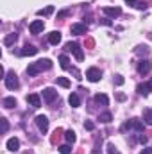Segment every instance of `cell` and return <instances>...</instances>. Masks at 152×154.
Here are the masks:
<instances>
[{"mask_svg": "<svg viewBox=\"0 0 152 154\" xmlns=\"http://www.w3.org/2000/svg\"><path fill=\"white\" fill-rule=\"evenodd\" d=\"M48 68H52V61H50V59H39V61H36V63L29 65L27 74H29V75H38L39 72L48 70Z\"/></svg>", "mask_w": 152, "mask_h": 154, "instance_id": "6da1fadb", "label": "cell"}, {"mask_svg": "<svg viewBox=\"0 0 152 154\" xmlns=\"http://www.w3.org/2000/svg\"><path fill=\"white\" fill-rule=\"evenodd\" d=\"M4 81H5V86L9 88V90H16L18 86H20V82H18V77L14 72H7L5 77H4Z\"/></svg>", "mask_w": 152, "mask_h": 154, "instance_id": "7a4b0ae2", "label": "cell"}, {"mask_svg": "<svg viewBox=\"0 0 152 154\" xmlns=\"http://www.w3.org/2000/svg\"><path fill=\"white\" fill-rule=\"evenodd\" d=\"M65 48H66L68 52H74V56L77 57V61H82V59H84L82 48H81V47H79L77 43H72V41H70V43H66V45H65Z\"/></svg>", "mask_w": 152, "mask_h": 154, "instance_id": "3957f363", "label": "cell"}, {"mask_svg": "<svg viewBox=\"0 0 152 154\" xmlns=\"http://www.w3.org/2000/svg\"><path fill=\"white\" fill-rule=\"evenodd\" d=\"M100 77H102V74H100L99 68H88V72H86V79H88V81H91V82H99Z\"/></svg>", "mask_w": 152, "mask_h": 154, "instance_id": "277c9868", "label": "cell"}, {"mask_svg": "<svg viewBox=\"0 0 152 154\" xmlns=\"http://www.w3.org/2000/svg\"><path fill=\"white\" fill-rule=\"evenodd\" d=\"M36 125H38V129L41 133H47L48 131V118L45 115H38L36 116Z\"/></svg>", "mask_w": 152, "mask_h": 154, "instance_id": "5b68a950", "label": "cell"}, {"mask_svg": "<svg viewBox=\"0 0 152 154\" xmlns=\"http://www.w3.org/2000/svg\"><path fill=\"white\" fill-rule=\"evenodd\" d=\"M149 72H150V61H149V59L138 61V74H140V75H147Z\"/></svg>", "mask_w": 152, "mask_h": 154, "instance_id": "8992f818", "label": "cell"}, {"mask_svg": "<svg viewBox=\"0 0 152 154\" xmlns=\"http://www.w3.org/2000/svg\"><path fill=\"white\" fill-rule=\"evenodd\" d=\"M43 99H45L47 102H54V100L57 99V91H56L54 88H45V90H43Z\"/></svg>", "mask_w": 152, "mask_h": 154, "instance_id": "52a82bcc", "label": "cell"}, {"mask_svg": "<svg viewBox=\"0 0 152 154\" xmlns=\"http://www.w3.org/2000/svg\"><path fill=\"white\" fill-rule=\"evenodd\" d=\"M43 29H45V23H43V20H34V22L29 25V31H31L32 34H39Z\"/></svg>", "mask_w": 152, "mask_h": 154, "instance_id": "ba28073f", "label": "cell"}, {"mask_svg": "<svg viewBox=\"0 0 152 154\" xmlns=\"http://www.w3.org/2000/svg\"><path fill=\"white\" fill-rule=\"evenodd\" d=\"M27 102H29L32 108H39V106H41V99H39L38 93H31V95H27Z\"/></svg>", "mask_w": 152, "mask_h": 154, "instance_id": "9c48e42d", "label": "cell"}, {"mask_svg": "<svg viewBox=\"0 0 152 154\" xmlns=\"http://www.w3.org/2000/svg\"><path fill=\"white\" fill-rule=\"evenodd\" d=\"M150 91H152V82H145V84H140L138 86V93L143 95V97H147Z\"/></svg>", "mask_w": 152, "mask_h": 154, "instance_id": "30bf717a", "label": "cell"}, {"mask_svg": "<svg viewBox=\"0 0 152 154\" xmlns=\"http://www.w3.org/2000/svg\"><path fill=\"white\" fill-rule=\"evenodd\" d=\"M20 54H22V56H34V54H38V48H36L34 45H25V47L20 50Z\"/></svg>", "mask_w": 152, "mask_h": 154, "instance_id": "8fae6325", "label": "cell"}, {"mask_svg": "<svg viewBox=\"0 0 152 154\" xmlns=\"http://www.w3.org/2000/svg\"><path fill=\"white\" fill-rule=\"evenodd\" d=\"M7 149H9L11 152H16V151L20 149V140H18V138H9V140H7Z\"/></svg>", "mask_w": 152, "mask_h": 154, "instance_id": "7c38bea8", "label": "cell"}, {"mask_svg": "<svg viewBox=\"0 0 152 154\" xmlns=\"http://www.w3.org/2000/svg\"><path fill=\"white\" fill-rule=\"evenodd\" d=\"M86 31H88L86 23H74L72 25V34H86Z\"/></svg>", "mask_w": 152, "mask_h": 154, "instance_id": "4fadbf2b", "label": "cell"}, {"mask_svg": "<svg viewBox=\"0 0 152 154\" xmlns=\"http://www.w3.org/2000/svg\"><path fill=\"white\" fill-rule=\"evenodd\" d=\"M61 41V32L59 31H52L50 34H48V43L50 45H57Z\"/></svg>", "mask_w": 152, "mask_h": 154, "instance_id": "5bb4252c", "label": "cell"}, {"mask_svg": "<svg viewBox=\"0 0 152 154\" xmlns=\"http://www.w3.org/2000/svg\"><path fill=\"white\" fill-rule=\"evenodd\" d=\"M104 11V14H108V16H120V13H122V9L120 7H104L102 9Z\"/></svg>", "mask_w": 152, "mask_h": 154, "instance_id": "9a60e30c", "label": "cell"}, {"mask_svg": "<svg viewBox=\"0 0 152 154\" xmlns=\"http://www.w3.org/2000/svg\"><path fill=\"white\" fill-rule=\"evenodd\" d=\"M95 102H97V104H102V106H108V104H109V99H108V95H104V93H97V95H95Z\"/></svg>", "mask_w": 152, "mask_h": 154, "instance_id": "2e32d148", "label": "cell"}, {"mask_svg": "<svg viewBox=\"0 0 152 154\" xmlns=\"http://www.w3.org/2000/svg\"><path fill=\"white\" fill-rule=\"evenodd\" d=\"M2 104H4V108L11 109V108H14V106H16V99H14V97H5V99L2 100Z\"/></svg>", "mask_w": 152, "mask_h": 154, "instance_id": "e0dca14e", "label": "cell"}, {"mask_svg": "<svg viewBox=\"0 0 152 154\" xmlns=\"http://www.w3.org/2000/svg\"><path fill=\"white\" fill-rule=\"evenodd\" d=\"M68 102H70V106H72V108H79V106H81V99H79V95H77V93H72V95L68 97Z\"/></svg>", "mask_w": 152, "mask_h": 154, "instance_id": "ac0fdd59", "label": "cell"}, {"mask_svg": "<svg viewBox=\"0 0 152 154\" xmlns=\"http://www.w3.org/2000/svg\"><path fill=\"white\" fill-rule=\"evenodd\" d=\"M59 63H61V68H63V70H68V68H70V59H68V56L63 54V56L59 57Z\"/></svg>", "mask_w": 152, "mask_h": 154, "instance_id": "d6986e66", "label": "cell"}, {"mask_svg": "<svg viewBox=\"0 0 152 154\" xmlns=\"http://www.w3.org/2000/svg\"><path fill=\"white\" fill-rule=\"evenodd\" d=\"M129 122H131V127H134L136 131H143V122H141V120L132 118V120H129Z\"/></svg>", "mask_w": 152, "mask_h": 154, "instance_id": "ffe728a7", "label": "cell"}, {"mask_svg": "<svg viewBox=\"0 0 152 154\" xmlns=\"http://www.w3.org/2000/svg\"><path fill=\"white\" fill-rule=\"evenodd\" d=\"M99 120H100V122H104V124H109V122L113 120V115H111L109 111H106V113H100Z\"/></svg>", "mask_w": 152, "mask_h": 154, "instance_id": "44dd1931", "label": "cell"}, {"mask_svg": "<svg viewBox=\"0 0 152 154\" xmlns=\"http://www.w3.org/2000/svg\"><path fill=\"white\" fill-rule=\"evenodd\" d=\"M52 13H54V5H48V7H45V9H39L38 16H48V14H52Z\"/></svg>", "mask_w": 152, "mask_h": 154, "instance_id": "7402d4cb", "label": "cell"}, {"mask_svg": "<svg viewBox=\"0 0 152 154\" xmlns=\"http://www.w3.org/2000/svg\"><path fill=\"white\" fill-rule=\"evenodd\" d=\"M65 140H66L68 143H74V142L77 140L75 133H74V131H66V133H65Z\"/></svg>", "mask_w": 152, "mask_h": 154, "instance_id": "603a6c76", "label": "cell"}, {"mask_svg": "<svg viewBox=\"0 0 152 154\" xmlns=\"http://www.w3.org/2000/svg\"><path fill=\"white\" fill-rule=\"evenodd\" d=\"M143 120H145V124H149V125H152V109L149 108V109H145V115H143Z\"/></svg>", "mask_w": 152, "mask_h": 154, "instance_id": "cb8c5ba5", "label": "cell"}, {"mask_svg": "<svg viewBox=\"0 0 152 154\" xmlns=\"http://www.w3.org/2000/svg\"><path fill=\"white\" fill-rule=\"evenodd\" d=\"M14 41H16V34H9V36H5V38H4V45H7V47H9V45H13Z\"/></svg>", "mask_w": 152, "mask_h": 154, "instance_id": "d4e9b609", "label": "cell"}, {"mask_svg": "<svg viewBox=\"0 0 152 154\" xmlns=\"http://www.w3.org/2000/svg\"><path fill=\"white\" fill-rule=\"evenodd\" d=\"M57 84L63 86V88H68V86H70V81H68L66 77H57Z\"/></svg>", "mask_w": 152, "mask_h": 154, "instance_id": "484cf974", "label": "cell"}, {"mask_svg": "<svg viewBox=\"0 0 152 154\" xmlns=\"http://www.w3.org/2000/svg\"><path fill=\"white\" fill-rule=\"evenodd\" d=\"M59 152L61 154H70L72 152V149H70V145L66 143V145H61V147H59Z\"/></svg>", "mask_w": 152, "mask_h": 154, "instance_id": "4316f807", "label": "cell"}, {"mask_svg": "<svg viewBox=\"0 0 152 154\" xmlns=\"http://www.w3.org/2000/svg\"><path fill=\"white\" fill-rule=\"evenodd\" d=\"M108 154H120L116 151V147H114L113 143H108Z\"/></svg>", "mask_w": 152, "mask_h": 154, "instance_id": "83f0119b", "label": "cell"}, {"mask_svg": "<svg viewBox=\"0 0 152 154\" xmlns=\"http://www.w3.org/2000/svg\"><path fill=\"white\" fill-rule=\"evenodd\" d=\"M7 129H9V124L5 118H2V133H7Z\"/></svg>", "mask_w": 152, "mask_h": 154, "instance_id": "f1b7e54d", "label": "cell"}, {"mask_svg": "<svg viewBox=\"0 0 152 154\" xmlns=\"http://www.w3.org/2000/svg\"><path fill=\"white\" fill-rule=\"evenodd\" d=\"M84 127H86L88 131H93V127H95V125H93V122H84Z\"/></svg>", "mask_w": 152, "mask_h": 154, "instance_id": "f546056e", "label": "cell"}, {"mask_svg": "<svg viewBox=\"0 0 152 154\" xmlns=\"http://www.w3.org/2000/svg\"><path fill=\"white\" fill-rule=\"evenodd\" d=\"M65 16H68V11H59L57 13V18H65Z\"/></svg>", "mask_w": 152, "mask_h": 154, "instance_id": "4dcf8cb0", "label": "cell"}, {"mask_svg": "<svg viewBox=\"0 0 152 154\" xmlns=\"http://www.w3.org/2000/svg\"><path fill=\"white\" fill-rule=\"evenodd\" d=\"M136 7H138V9H145V7H147V4H145V2H138V4H136Z\"/></svg>", "mask_w": 152, "mask_h": 154, "instance_id": "1f68e13d", "label": "cell"}, {"mask_svg": "<svg viewBox=\"0 0 152 154\" xmlns=\"http://www.w3.org/2000/svg\"><path fill=\"white\" fill-rule=\"evenodd\" d=\"M114 81H116V84H123V77H122V75H116Z\"/></svg>", "mask_w": 152, "mask_h": 154, "instance_id": "d6a6232c", "label": "cell"}, {"mask_svg": "<svg viewBox=\"0 0 152 154\" xmlns=\"http://www.w3.org/2000/svg\"><path fill=\"white\" fill-rule=\"evenodd\" d=\"M138 140H140V143H147V140H149V138H147V136H143V134H141V136H140V138H138Z\"/></svg>", "mask_w": 152, "mask_h": 154, "instance_id": "836d02e7", "label": "cell"}, {"mask_svg": "<svg viewBox=\"0 0 152 154\" xmlns=\"http://www.w3.org/2000/svg\"><path fill=\"white\" fill-rule=\"evenodd\" d=\"M140 154H152V149H143Z\"/></svg>", "mask_w": 152, "mask_h": 154, "instance_id": "e575fe53", "label": "cell"}, {"mask_svg": "<svg viewBox=\"0 0 152 154\" xmlns=\"http://www.w3.org/2000/svg\"><path fill=\"white\" fill-rule=\"evenodd\" d=\"M118 100H125V95L123 93H118Z\"/></svg>", "mask_w": 152, "mask_h": 154, "instance_id": "d590c367", "label": "cell"}, {"mask_svg": "<svg viewBox=\"0 0 152 154\" xmlns=\"http://www.w3.org/2000/svg\"><path fill=\"white\" fill-rule=\"evenodd\" d=\"M125 2H129V4H134V2H136V0H125Z\"/></svg>", "mask_w": 152, "mask_h": 154, "instance_id": "8d00e7d4", "label": "cell"}, {"mask_svg": "<svg viewBox=\"0 0 152 154\" xmlns=\"http://www.w3.org/2000/svg\"><path fill=\"white\" fill-rule=\"evenodd\" d=\"M150 82H152V81H150Z\"/></svg>", "mask_w": 152, "mask_h": 154, "instance_id": "74e56055", "label": "cell"}]
</instances>
